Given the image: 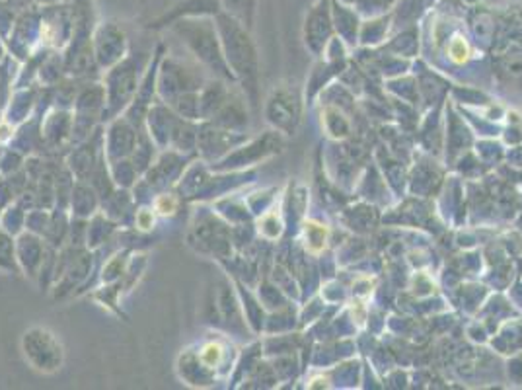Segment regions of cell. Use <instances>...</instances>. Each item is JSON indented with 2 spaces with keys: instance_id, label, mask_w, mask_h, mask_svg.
Listing matches in <instances>:
<instances>
[{
  "instance_id": "4",
  "label": "cell",
  "mask_w": 522,
  "mask_h": 390,
  "mask_svg": "<svg viewBox=\"0 0 522 390\" xmlns=\"http://www.w3.org/2000/svg\"><path fill=\"white\" fill-rule=\"evenodd\" d=\"M201 357H203V361H205L207 365H214V363L218 361V357H220V347H218L216 344L205 345V347H203V353H201Z\"/></svg>"
},
{
  "instance_id": "2",
  "label": "cell",
  "mask_w": 522,
  "mask_h": 390,
  "mask_svg": "<svg viewBox=\"0 0 522 390\" xmlns=\"http://www.w3.org/2000/svg\"><path fill=\"white\" fill-rule=\"evenodd\" d=\"M448 53H450V59L454 62H464L470 55V49H468V43L462 37H454L450 47H448Z\"/></svg>"
},
{
  "instance_id": "1",
  "label": "cell",
  "mask_w": 522,
  "mask_h": 390,
  "mask_svg": "<svg viewBox=\"0 0 522 390\" xmlns=\"http://www.w3.org/2000/svg\"><path fill=\"white\" fill-rule=\"evenodd\" d=\"M304 240H306V248L312 252V254H318L326 248L328 244V228L324 225H318V223H306L304 226Z\"/></svg>"
},
{
  "instance_id": "3",
  "label": "cell",
  "mask_w": 522,
  "mask_h": 390,
  "mask_svg": "<svg viewBox=\"0 0 522 390\" xmlns=\"http://www.w3.org/2000/svg\"><path fill=\"white\" fill-rule=\"evenodd\" d=\"M178 207V201L172 197V195H162L156 199V211L162 213V215H172Z\"/></svg>"
},
{
  "instance_id": "5",
  "label": "cell",
  "mask_w": 522,
  "mask_h": 390,
  "mask_svg": "<svg viewBox=\"0 0 522 390\" xmlns=\"http://www.w3.org/2000/svg\"><path fill=\"white\" fill-rule=\"evenodd\" d=\"M136 223H138V226H140L142 230L150 228V226H152V213H148V211H142V213H138V217H136Z\"/></svg>"
}]
</instances>
